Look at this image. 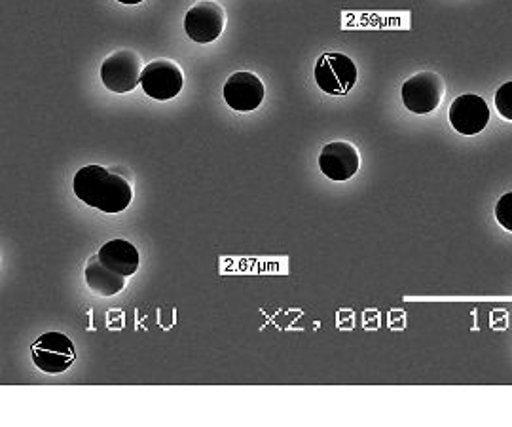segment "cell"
I'll return each instance as SVG.
<instances>
[{
  "mask_svg": "<svg viewBox=\"0 0 512 427\" xmlns=\"http://www.w3.org/2000/svg\"><path fill=\"white\" fill-rule=\"evenodd\" d=\"M73 188L76 198L109 215L126 211L133 200V190L128 179L97 164L78 169L74 175Z\"/></svg>",
  "mask_w": 512,
  "mask_h": 427,
  "instance_id": "cell-1",
  "label": "cell"
},
{
  "mask_svg": "<svg viewBox=\"0 0 512 427\" xmlns=\"http://www.w3.org/2000/svg\"><path fill=\"white\" fill-rule=\"evenodd\" d=\"M118 2H122V4H129V6H133V4H141L143 0H118Z\"/></svg>",
  "mask_w": 512,
  "mask_h": 427,
  "instance_id": "cell-15",
  "label": "cell"
},
{
  "mask_svg": "<svg viewBox=\"0 0 512 427\" xmlns=\"http://www.w3.org/2000/svg\"><path fill=\"white\" fill-rule=\"evenodd\" d=\"M76 359L73 340L63 333H46L33 344V361L38 369L48 374L65 372Z\"/></svg>",
  "mask_w": 512,
  "mask_h": 427,
  "instance_id": "cell-5",
  "label": "cell"
},
{
  "mask_svg": "<svg viewBox=\"0 0 512 427\" xmlns=\"http://www.w3.org/2000/svg\"><path fill=\"white\" fill-rule=\"evenodd\" d=\"M490 122V107L480 95H459L450 107V124L461 135H476Z\"/></svg>",
  "mask_w": 512,
  "mask_h": 427,
  "instance_id": "cell-8",
  "label": "cell"
},
{
  "mask_svg": "<svg viewBox=\"0 0 512 427\" xmlns=\"http://www.w3.org/2000/svg\"><path fill=\"white\" fill-rule=\"evenodd\" d=\"M495 219L505 230L512 232V192L499 198L495 205Z\"/></svg>",
  "mask_w": 512,
  "mask_h": 427,
  "instance_id": "cell-14",
  "label": "cell"
},
{
  "mask_svg": "<svg viewBox=\"0 0 512 427\" xmlns=\"http://www.w3.org/2000/svg\"><path fill=\"white\" fill-rule=\"evenodd\" d=\"M264 84L255 73L239 71L224 84V101L230 109L238 112H251L264 101Z\"/></svg>",
  "mask_w": 512,
  "mask_h": 427,
  "instance_id": "cell-10",
  "label": "cell"
},
{
  "mask_svg": "<svg viewBox=\"0 0 512 427\" xmlns=\"http://www.w3.org/2000/svg\"><path fill=\"white\" fill-rule=\"evenodd\" d=\"M97 255L109 270L116 274H122L126 278L133 276L141 264L137 247L126 240H110L99 249Z\"/></svg>",
  "mask_w": 512,
  "mask_h": 427,
  "instance_id": "cell-11",
  "label": "cell"
},
{
  "mask_svg": "<svg viewBox=\"0 0 512 427\" xmlns=\"http://www.w3.org/2000/svg\"><path fill=\"white\" fill-rule=\"evenodd\" d=\"M86 281H88V287L99 297H114V295H118L126 287V276L109 270L101 262L99 255L92 257V260L88 262V266H86Z\"/></svg>",
  "mask_w": 512,
  "mask_h": 427,
  "instance_id": "cell-12",
  "label": "cell"
},
{
  "mask_svg": "<svg viewBox=\"0 0 512 427\" xmlns=\"http://www.w3.org/2000/svg\"><path fill=\"white\" fill-rule=\"evenodd\" d=\"M141 86L143 92L156 101L173 99L183 90V71L177 63L169 59H156L145 67L141 75Z\"/></svg>",
  "mask_w": 512,
  "mask_h": 427,
  "instance_id": "cell-6",
  "label": "cell"
},
{
  "mask_svg": "<svg viewBox=\"0 0 512 427\" xmlns=\"http://www.w3.org/2000/svg\"><path fill=\"white\" fill-rule=\"evenodd\" d=\"M495 107H497V112H499L505 120L512 122V82L503 84V86L497 90V93H495Z\"/></svg>",
  "mask_w": 512,
  "mask_h": 427,
  "instance_id": "cell-13",
  "label": "cell"
},
{
  "mask_svg": "<svg viewBox=\"0 0 512 427\" xmlns=\"http://www.w3.org/2000/svg\"><path fill=\"white\" fill-rule=\"evenodd\" d=\"M446 86L439 73L421 71L418 75L410 76L403 84L404 107L414 114H429L437 111L444 99Z\"/></svg>",
  "mask_w": 512,
  "mask_h": 427,
  "instance_id": "cell-3",
  "label": "cell"
},
{
  "mask_svg": "<svg viewBox=\"0 0 512 427\" xmlns=\"http://www.w3.org/2000/svg\"><path fill=\"white\" fill-rule=\"evenodd\" d=\"M357 78V65L346 54H325L315 63V82L329 95H348L357 84Z\"/></svg>",
  "mask_w": 512,
  "mask_h": 427,
  "instance_id": "cell-2",
  "label": "cell"
},
{
  "mask_svg": "<svg viewBox=\"0 0 512 427\" xmlns=\"http://www.w3.org/2000/svg\"><path fill=\"white\" fill-rule=\"evenodd\" d=\"M359 166H361L359 150L348 141H334L321 150L319 168L330 181H336V183L349 181L359 171Z\"/></svg>",
  "mask_w": 512,
  "mask_h": 427,
  "instance_id": "cell-9",
  "label": "cell"
},
{
  "mask_svg": "<svg viewBox=\"0 0 512 427\" xmlns=\"http://www.w3.org/2000/svg\"><path fill=\"white\" fill-rule=\"evenodd\" d=\"M226 14L217 2L205 0L192 6L184 16V31L194 42L209 44L222 35Z\"/></svg>",
  "mask_w": 512,
  "mask_h": 427,
  "instance_id": "cell-7",
  "label": "cell"
},
{
  "mask_svg": "<svg viewBox=\"0 0 512 427\" xmlns=\"http://www.w3.org/2000/svg\"><path fill=\"white\" fill-rule=\"evenodd\" d=\"M143 59L133 50H118L101 65V80L114 93H129L141 84Z\"/></svg>",
  "mask_w": 512,
  "mask_h": 427,
  "instance_id": "cell-4",
  "label": "cell"
}]
</instances>
